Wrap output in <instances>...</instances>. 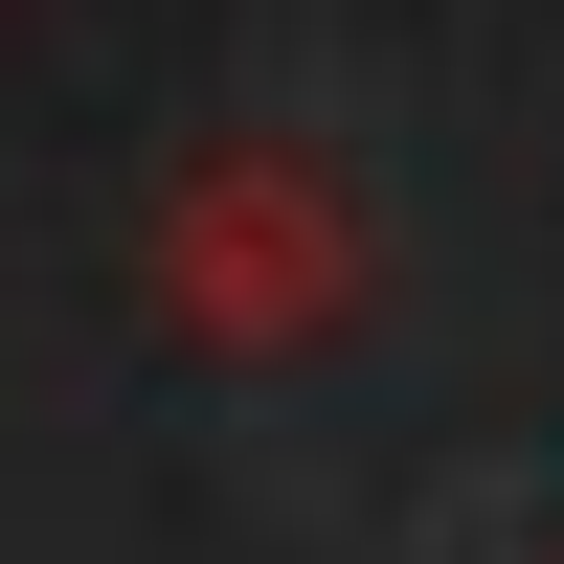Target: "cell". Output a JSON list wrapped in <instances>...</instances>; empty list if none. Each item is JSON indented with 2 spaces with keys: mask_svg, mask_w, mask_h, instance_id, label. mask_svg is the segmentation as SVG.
<instances>
[{
  "mask_svg": "<svg viewBox=\"0 0 564 564\" xmlns=\"http://www.w3.org/2000/svg\"><path fill=\"white\" fill-rule=\"evenodd\" d=\"M361 294H384V226L316 135H204L135 204V316L181 361H316V339H361Z\"/></svg>",
  "mask_w": 564,
  "mask_h": 564,
  "instance_id": "6da1fadb",
  "label": "cell"
}]
</instances>
